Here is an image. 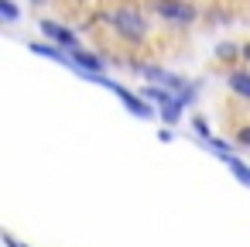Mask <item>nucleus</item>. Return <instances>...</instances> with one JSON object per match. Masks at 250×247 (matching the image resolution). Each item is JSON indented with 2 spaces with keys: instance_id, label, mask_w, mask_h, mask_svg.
Here are the masks:
<instances>
[{
  "instance_id": "9d476101",
  "label": "nucleus",
  "mask_w": 250,
  "mask_h": 247,
  "mask_svg": "<svg viewBox=\"0 0 250 247\" xmlns=\"http://www.w3.org/2000/svg\"><path fill=\"white\" fill-rule=\"evenodd\" d=\"M0 18H4L7 24L18 21V7H14V0H0Z\"/></svg>"
},
{
  "instance_id": "9b49d317",
  "label": "nucleus",
  "mask_w": 250,
  "mask_h": 247,
  "mask_svg": "<svg viewBox=\"0 0 250 247\" xmlns=\"http://www.w3.org/2000/svg\"><path fill=\"white\" fill-rule=\"evenodd\" d=\"M236 52H240L236 45H229V42H223V45L216 48V59H219V62H233V59H236Z\"/></svg>"
},
{
  "instance_id": "6e6552de",
  "label": "nucleus",
  "mask_w": 250,
  "mask_h": 247,
  "mask_svg": "<svg viewBox=\"0 0 250 247\" xmlns=\"http://www.w3.org/2000/svg\"><path fill=\"white\" fill-rule=\"evenodd\" d=\"M182 113H185V103H182V100H171L168 107H161V110H158V117L165 120V127H175V124L182 120Z\"/></svg>"
},
{
  "instance_id": "ddd939ff",
  "label": "nucleus",
  "mask_w": 250,
  "mask_h": 247,
  "mask_svg": "<svg viewBox=\"0 0 250 247\" xmlns=\"http://www.w3.org/2000/svg\"><path fill=\"white\" fill-rule=\"evenodd\" d=\"M236 144H240V148H250V124L236 131Z\"/></svg>"
},
{
  "instance_id": "423d86ee",
  "label": "nucleus",
  "mask_w": 250,
  "mask_h": 247,
  "mask_svg": "<svg viewBox=\"0 0 250 247\" xmlns=\"http://www.w3.org/2000/svg\"><path fill=\"white\" fill-rule=\"evenodd\" d=\"M28 48H31L35 55H45V59H55V62H62V66H69V69H76V66H72V55H65V52H62L59 45H45V42H31Z\"/></svg>"
},
{
  "instance_id": "7ed1b4c3",
  "label": "nucleus",
  "mask_w": 250,
  "mask_h": 247,
  "mask_svg": "<svg viewBox=\"0 0 250 247\" xmlns=\"http://www.w3.org/2000/svg\"><path fill=\"white\" fill-rule=\"evenodd\" d=\"M42 35H45L52 45H59V48H69V52H76V48H79L76 31H69V28H65V24H59V21H42Z\"/></svg>"
},
{
  "instance_id": "f03ea898",
  "label": "nucleus",
  "mask_w": 250,
  "mask_h": 247,
  "mask_svg": "<svg viewBox=\"0 0 250 247\" xmlns=\"http://www.w3.org/2000/svg\"><path fill=\"white\" fill-rule=\"evenodd\" d=\"M106 90H110V93H117V96L124 100V107H127L134 117H141V120H154V117H158V107H154V103H147L144 96H137L134 90H127L124 83H113V79H110V86H106Z\"/></svg>"
},
{
  "instance_id": "f257e3e1",
  "label": "nucleus",
  "mask_w": 250,
  "mask_h": 247,
  "mask_svg": "<svg viewBox=\"0 0 250 247\" xmlns=\"http://www.w3.org/2000/svg\"><path fill=\"white\" fill-rule=\"evenodd\" d=\"M110 24H113L117 35L127 38V42H144V35H147V21H144L134 7H120V11H113V14H110Z\"/></svg>"
},
{
  "instance_id": "20e7f679",
  "label": "nucleus",
  "mask_w": 250,
  "mask_h": 247,
  "mask_svg": "<svg viewBox=\"0 0 250 247\" xmlns=\"http://www.w3.org/2000/svg\"><path fill=\"white\" fill-rule=\"evenodd\" d=\"M158 14L161 18H168V21H178V24H188L192 18H195V7L192 4H185V0H158Z\"/></svg>"
},
{
  "instance_id": "dca6fc26",
  "label": "nucleus",
  "mask_w": 250,
  "mask_h": 247,
  "mask_svg": "<svg viewBox=\"0 0 250 247\" xmlns=\"http://www.w3.org/2000/svg\"><path fill=\"white\" fill-rule=\"evenodd\" d=\"M240 55H243V59H247V66H250V42H247V45H240Z\"/></svg>"
},
{
  "instance_id": "4468645a",
  "label": "nucleus",
  "mask_w": 250,
  "mask_h": 247,
  "mask_svg": "<svg viewBox=\"0 0 250 247\" xmlns=\"http://www.w3.org/2000/svg\"><path fill=\"white\" fill-rule=\"evenodd\" d=\"M158 141H165V144H168V141H175V134H171V127H161V134H158Z\"/></svg>"
},
{
  "instance_id": "f8f14e48",
  "label": "nucleus",
  "mask_w": 250,
  "mask_h": 247,
  "mask_svg": "<svg viewBox=\"0 0 250 247\" xmlns=\"http://www.w3.org/2000/svg\"><path fill=\"white\" fill-rule=\"evenodd\" d=\"M192 127H195V134H199V141H202V144H206V141H212V131H209V124H206L202 117H195V120H192Z\"/></svg>"
},
{
  "instance_id": "2eb2a0df",
  "label": "nucleus",
  "mask_w": 250,
  "mask_h": 247,
  "mask_svg": "<svg viewBox=\"0 0 250 247\" xmlns=\"http://www.w3.org/2000/svg\"><path fill=\"white\" fill-rule=\"evenodd\" d=\"M4 244H7V247H28V244H18V240H14L11 233H4Z\"/></svg>"
},
{
  "instance_id": "1a4fd4ad",
  "label": "nucleus",
  "mask_w": 250,
  "mask_h": 247,
  "mask_svg": "<svg viewBox=\"0 0 250 247\" xmlns=\"http://www.w3.org/2000/svg\"><path fill=\"white\" fill-rule=\"evenodd\" d=\"M226 168L233 172V179H236L240 185H247V189H250V165H247L243 158H236V155H233V158H226Z\"/></svg>"
},
{
  "instance_id": "39448f33",
  "label": "nucleus",
  "mask_w": 250,
  "mask_h": 247,
  "mask_svg": "<svg viewBox=\"0 0 250 247\" xmlns=\"http://www.w3.org/2000/svg\"><path fill=\"white\" fill-rule=\"evenodd\" d=\"M69 55H72V66H76L72 72H96V76H103V66H106V62H103L96 52L76 48V52H69Z\"/></svg>"
},
{
  "instance_id": "0eeeda50",
  "label": "nucleus",
  "mask_w": 250,
  "mask_h": 247,
  "mask_svg": "<svg viewBox=\"0 0 250 247\" xmlns=\"http://www.w3.org/2000/svg\"><path fill=\"white\" fill-rule=\"evenodd\" d=\"M229 90L236 93V96H243V100H250V72L247 69H236V72H229Z\"/></svg>"
}]
</instances>
